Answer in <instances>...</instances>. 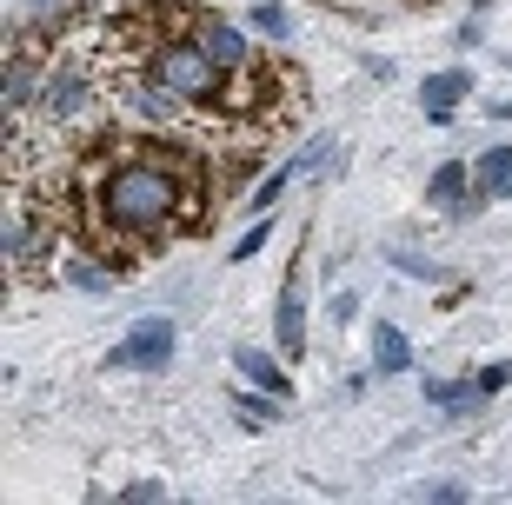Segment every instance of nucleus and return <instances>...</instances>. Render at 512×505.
Segmentation results:
<instances>
[{"label":"nucleus","instance_id":"obj_19","mask_svg":"<svg viewBox=\"0 0 512 505\" xmlns=\"http://www.w3.org/2000/svg\"><path fill=\"white\" fill-rule=\"evenodd\" d=\"M506 379H512V366H486V373H479V386H486V399H493L499 386H506Z\"/></svg>","mask_w":512,"mask_h":505},{"label":"nucleus","instance_id":"obj_4","mask_svg":"<svg viewBox=\"0 0 512 505\" xmlns=\"http://www.w3.org/2000/svg\"><path fill=\"white\" fill-rule=\"evenodd\" d=\"M273 333H280V359H306V280L293 266V280L273 300Z\"/></svg>","mask_w":512,"mask_h":505},{"label":"nucleus","instance_id":"obj_17","mask_svg":"<svg viewBox=\"0 0 512 505\" xmlns=\"http://www.w3.org/2000/svg\"><path fill=\"white\" fill-rule=\"evenodd\" d=\"M386 260H393L399 266V273H413V280H446V266H439V260H419V253H406V246H386Z\"/></svg>","mask_w":512,"mask_h":505},{"label":"nucleus","instance_id":"obj_2","mask_svg":"<svg viewBox=\"0 0 512 505\" xmlns=\"http://www.w3.org/2000/svg\"><path fill=\"white\" fill-rule=\"evenodd\" d=\"M140 67H147V80L160 94H173L187 113H227V67L193 34H160Z\"/></svg>","mask_w":512,"mask_h":505},{"label":"nucleus","instance_id":"obj_14","mask_svg":"<svg viewBox=\"0 0 512 505\" xmlns=\"http://www.w3.org/2000/svg\"><path fill=\"white\" fill-rule=\"evenodd\" d=\"M54 280L80 286V293H114V286H120V266H94V260H80V253H67Z\"/></svg>","mask_w":512,"mask_h":505},{"label":"nucleus","instance_id":"obj_3","mask_svg":"<svg viewBox=\"0 0 512 505\" xmlns=\"http://www.w3.org/2000/svg\"><path fill=\"white\" fill-rule=\"evenodd\" d=\"M173 353H180V326H173V319H140V326H127V333L114 339L107 366H114V373H167Z\"/></svg>","mask_w":512,"mask_h":505},{"label":"nucleus","instance_id":"obj_7","mask_svg":"<svg viewBox=\"0 0 512 505\" xmlns=\"http://www.w3.org/2000/svg\"><path fill=\"white\" fill-rule=\"evenodd\" d=\"M479 399H486L479 373H473V379H426V406H433L439 419H473Z\"/></svg>","mask_w":512,"mask_h":505},{"label":"nucleus","instance_id":"obj_20","mask_svg":"<svg viewBox=\"0 0 512 505\" xmlns=\"http://www.w3.org/2000/svg\"><path fill=\"white\" fill-rule=\"evenodd\" d=\"M493 120H506V127H512V100H493Z\"/></svg>","mask_w":512,"mask_h":505},{"label":"nucleus","instance_id":"obj_15","mask_svg":"<svg viewBox=\"0 0 512 505\" xmlns=\"http://www.w3.org/2000/svg\"><path fill=\"white\" fill-rule=\"evenodd\" d=\"M247 27H253V34H266V40H293V7H280V0H253Z\"/></svg>","mask_w":512,"mask_h":505},{"label":"nucleus","instance_id":"obj_8","mask_svg":"<svg viewBox=\"0 0 512 505\" xmlns=\"http://www.w3.org/2000/svg\"><path fill=\"white\" fill-rule=\"evenodd\" d=\"M426 200L433 206H453V213H473V167L466 160H439L433 167V180H426Z\"/></svg>","mask_w":512,"mask_h":505},{"label":"nucleus","instance_id":"obj_11","mask_svg":"<svg viewBox=\"0 0 512 505\" xmlns=\"http://www.w3.org/2000/svg\"><path fill=\"white\" fill-rule=\"evenodd\" d=\"M506 187H512V140H493L473 160V193L479 200H506Z\"/></svg>","mask_w":512,"mask_h":505},{"label":"nucleus","instance_id":"obj_9","mask_svg":"<svg viewBox=\"0 0 512 505\" xmlns=\"http://www.w3.org/2000/svg\"><path fill=\"white\" fill-rule=\"evenodd\" d=\"M233 366H240V379H253V386H266V393L293 399V379H286V359H273L266 346H233Z\"/></svg>","mask_w":512,"mask_h":505},{"label":"nucleus","instance_id":"obj_6","mask_svg":"<svg viewBox=\"0 0 512 505\" xmlns=\"http://www.w3.org/2000/svg\"><path fill=\"white\" fill-rule=\"evenodd\" d=\"M473 94V74L466 67H439V74H426V87H419V113L433 120V127H453L459 100Z\"/></svg>","mask_w":512,"mask_h":505},{"label":"nucleus","instance_id":"obj_10","mask_svg":"<svg viewBox=\"0 0 512 505\" xmlns=\"http://www.w3.org/2000/svg\"><path fill=\"white\" fill-rule=\"evenodd\" d=\"M74 14H80V0H27V7H20V34L27 40H54V34L74 27Z\"/></svg>","mask_w":512,"mask_h":505},{"label":"nucleus","instance_id":"obj_21","mask_svg":"<svg viewBox=\"0 0 512 505\" xmlns=\"http://www.w3.org/2000/svg\"><path fill=\"white\" fill-rule=\"evenodd\" d=\"M506 200H512V187H506Z\"/></svg>","mask_w":512,"mask_h":505},{"label":"nucleus","instance_id":"obj_16","mask_svg":"<svg viewBox=\"0 0 512 505\" xmlns=\"http://www.w3.org/2000/svg\"><path fill=\"white\" fill-rule=\"evenodd\" d=\"M266 240H273V220H266V213H260V226H247V233H240V240L227 246V260H233V266L260 260V246H266Z\"/></svg>","mask_w":512,"mask_h":505},{"label":"nucleus","instance_id":"obj_13","mask_svg":"<svg viewBox=\"0 0 512 505\" xmlns=\"http://www.w3.org/2000/svg\"><path fill=\"white\" fill-rule=\"evenodd\" d=\"M227 406L240 412V426H253V432H260V426H280V412L293 406V399H280V393H266V386H253V379H247V386H240V393H233Z\"/></svg>","mask_w":512,"mask_h":505},{"label":"nucleus","instance_id":"obj_12","mask_svg":"<svg viewBox=\"0 0 512 505\" xmlns=\"http://www.w3.org/2000/svg\"><path fill=\"white\" fill-rule=\"evenodd\" d=\"M373 373H386V379L413 373V339L399 333L393 319H380V326H373Z\"/></svg>","mask_w":512,"mask_h":505},{"label":"nucleus","instance_id":"obj_1","mask_svg":"<svg viewBox=\"0 0 512 505\" xmlns=\"http://www.w3.org/2000/svg\"><path fill=\"white\" fill-rule=\"evenodd\" d=\"M80 213L94 240L153 246L167 233H193L207 220V160L173 140H127L100 133L80 160Z\"/></svg>","mask_w":512,"mask_h":505},{"label":"nucleus","instance_id":"obj_5","mask_svg":"<svg viewBox=\"0 0 512 505\" xmlns=\"http://www.w3.org/2000/svg\"><path fill=\"white\" fill-rule=\"evenodd\" d=\"M193 40H200V47H207V54L227 67V74L253 60V34H240L227 14H193Z\"/></svg>","mask_w":512,"mask_h":505},{"label":"nucleus","instance_id":"obj_18","mask_svg":"<svg viewBox=\"0 0 512 505\" xmlns=\"http://www.w3.org/2000/svg\"><path fill=\"white\" fill-rule=\"evenodd\" d=\"M419 499H466V486H453V479H426Z\"/></svg>","mask_w":512,"mask_h":505}]
</instances>
